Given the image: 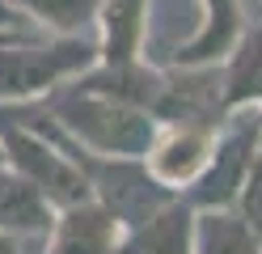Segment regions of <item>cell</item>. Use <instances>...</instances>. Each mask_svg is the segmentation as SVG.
<instances>
[{
  "label": "cell",
  "mask_w": 262,
  "mask_h": 254,
  "mask_svg": "<svg viewBox=\"0 0 262 254\" xmlns=\"http://www.w3.org/2000/svg\"><path fill=\"white\" fill-rule=\"evenodd\" d=\"M38 106L55 119V123L80 140L93 152H110V157H144L157 140V119L140 106H127L119 97H106L85 85H59L47 97H38Z\"/></svg>",
  "instance_id": "6da1fadb"
},
{
  "label": "cell",
  "mask_w": 262,
  "mask_h": 254,
  "mask_svg": "<svg viewBox=\"0 0 262 254\" xmlns=\"http://www.w3.org/2000/svg\"><path fill=\"white\" fill-rule=\"evenodd\" d=\"M97 60H102L97 38L85 34H55V38L17 34L0 43V102H38Z\"/></svg>",
  "instance_id": "7a4b0ae2"
},
{
  "label": "cell",
  "mask_w": 262,
  "mask_h": 254,
  "mask_svg": "<svg viewBox=\"0 0 262 254\" xmlns=\"http://www.w3.org/2000/svg\"><path fill=\"white\" fill-rule=\"evenodd\" d=\"M258 148H262V114H258V106L228 110L207 165L182 191V199L190 203V208H233Z\"/></svg>",
  "instance_id": "3957f363"
},
{
  "label": "cell",
  "mask_w": 262,
  "mask_h": 254,
  "mask_svg": "<svg viewBox=\"0 0 262 254\" xmlns=\"http://www.w3.org/2000/svg\"><path fill=\"white\" fill-rule=\"evenodd\" d=\"M224 119H173V123H161L152 148L144 152L148 174L157 182H165L169 191L182 195L186 186L199 178V169L207 165L211 148H216V135L224 127Z\"/></svg>",
  "instance_id": "277c9868"
},
{
  "label": "cell",
  "mask_w": 262,
  "mask_h": 254,
  "mask_svg": "<svg viewBox=\"0 0 262 254\" xmlns=\"http://www.w3.org/2000/svg\"><path fill=\"white\" fill-rule=\"evenodd\" d=\"M119 242H123V220L89 195L55 208L42 254H114Z\"/></svg>",
  "instance_id": "5b68a950"
},
{
  "label": "cell",
  "mask_w": 262,
  "mask_h": 254,
  "mask_svg": "<svg viewBox=\"0 0 262 254\" xmlns=\"http://www.w3.org/2000/svg\"><path fill=\"white\" fill-rule=\"evenodd\" d=\"M114 254H194V208L182 195H173L140 225L123 229Z\"/></svg>",
  "instance_id": "8992f818"
},
{
  "label": "cell",
  "mask_w": 262,
  "mask_h": 254,
  "mask_svg": "<svg viewBox=\"0 0 262 254\" xmlns=\"http://www.w3.org/2000/svg\"><path fill=\"white\" fill-rule=\"evenodd\" d=\"M203 5V22L194 30V38L178 43L169 68H207V64H220L228 55V47L237 43V34L245 30V13H241V0H199Z\"/></svg>",
  "instance_id": "52a82bcc"
},
{
  "label": "cell",
  "mask_w": 262,
  "mask_h": 254,
  "mask_svg": "<svg viewBox=\"0 0 262 254\" xmlns=\"http://www.w3.org/2000/svg\"><path fill=\"white\" fill-rule=\"evenodd\" d=\"M220 64H224V68H220L224 110L262 106V22L245 26Z\"/></svg>",
  "instance_id": "ba28073f"
},
{
  "label": "cell",
  "mask_w": 262,
  "mask_h": 254,
  "mask_svg": "<svg viewBox=\"0 0 262 254\" xmlns=\"http://www.w3.org/2000/svg\"><path fill=\"white\" fill-rule=\"evenodd\" d=\"M51 220H55V203L34 182H26L17 169H9L0 161V229L13 237L51 233Z\"/></svg>",
  "instance_id": "9c48e42d"
},
{
  "label": "cell",
  "mask_w": 262,
  "mask_h": 254,
  "mask_svg": "<svg viewBox=\"0 0 262 254\" xmlns=\"http://www.w3.org/2000/svg\"><path fill=\"white\" fill-rule=\"evenodd\" d=\"M152 0H102L97 9V51L102 60H136L148 34Z\"/></svg>",
  "instance_id": "30bf717a"
},
{
  "label": "cell",
  "mask_w": 262,
  "mask_h": 254,
  "mask_svg": "<svg viewBox=\"0 0 262 254\" xmlns=\"http://www.w3.org/2000/svg\"><path fill=\"white\" fill-rule=\"evenodd\" d=\"M194 254H262V233L237 208H194Z\"/></svg>",
  "instance_id": "8fae6325"
},
{
  "label": "cell",
  "mask_w": 262,
  "mask_h": 254,
  "mask_svg": "<svg viewBox=\"0 0 262 254\" xmlns=\"http://www.w3.org/2000/svg\"><path fill=\"white\" fill-rule=\"evenodd\" d=\"M9 5H17L30 22L51 34H85V26L97 22L102 0H9Z\"/></svg>",
  "instance_id": "7c38bea8"
},
{
  "label": "cell",
  "mask_w": 262,
  "mask_h": 254,
  "mask_svg": "<svg viewBox=\"0 0 262 254\" xmlns=\"http://www.w3.org/2000/svg\"><path fill=\"white\" fill-rule=\"evenodd\" d=\"M233 208L245 216V225H250L254 233H262V148L254 152L250 174H245V182H241V191H237V203H233Z\"/></svg>",
  "instance_id": "4fadbf2b"
},
{
  "label": "cell",
  "mask_w": 262,
  "mask_h": 254,
  "mask_svg": "<svg viewBox=\"0 0 262 254\" xmlns=\"http://www.w3.org/2000/svg\"><path fill=\"white\" fill-rule=\"evenodd\" d=\"M0 254H21V250H17V237L5 233V229H0Z\"/></svg>",
  "instance_id": "5bb4252c"
},
{
  "label": "cell",
  "mask_w": 262,
  "mask_h": 254,
  "mask_svg": "<svg viewBox=\"0 0 262 254\" xmlns=\"http://www.w3.org/2000/svg\"><path fill=\"white\" fill-rule=\"evenodd\" d=\"M0 161H5V148H0Z\"/></svg>",
  "instance_id": "9a60e30c"
},
{
  "label": "cell",
  "mask_w": 262,
  "mask_h": 254,
  "mask_svg": "<svg viewBox=\"0 0 262 254\" xmlns=\"http://www.w3.org/2000/svg\"><path fill=\"white\" fill-rule=\"evenodd\" d=\"M258 114H262V106H258Z\"/></svg>",
  "instance_id": "2e32d148"
}]
</instances>
